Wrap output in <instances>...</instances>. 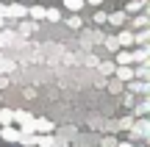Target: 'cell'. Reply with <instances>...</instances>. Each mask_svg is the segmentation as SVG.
<instances>
[{"label":"cell","instance_id":"cell-1","mask_svg":"<svg viewBox=\"0 0 150 147\" xmlns=\"http://www.w3.org/2000/svg\"><path fill=\"white\" fill-rule=\"evenodd\" d=\"M147 133H150V122H147V120L131 122V136H136V139H147Z\"/></svg>","mask_w":150,"mask_h":147},{"label":"cell","instance_id":"cell-2","mask_svg":"<svg viewBox=\"0 0 150 147\" xmlns=\"http://www.w3.org/2000/svg\"><path fill=\"white\" fill-rule=\"evenodd\" d=\"M14 122H20L22 131H33V114L31 111H14Z\"/></svg>","mask_w":150,"mask_h":147},{"label":"cell","instance_id":"cell-3","mask_svg":"<svg viewBox=\"0 0 150 147\" xmlns=\"http://www.w3.org/2000/svg\"><path fill=\"white\" fill-rule=\"evenodd\" d=\"M114 75H117V81H120V83H128V81H134V67H128V64L114 67Z\"/></svg>","mask_w":150,"mask_h":147},{"label":"cell","instance_id":"cell-4","mask_svg":"<svg viewBox=\"0 0 150 147\" xmlns=\"http://www.w3.org/2000/svg\"><path fill=\"white\" fill-rule=\"evenodd\" d=\"M53 122H50V120H45V117H39V120H36V117H33V133H53Z\"/></svg>","mask_w":150,"mask_h":147},{"label":"cell","instance_id":"cell-5","mask_svg":"<svg viewBox=\"0 0 150 147\" xmlns=\"http://www.w3.org/2000/svg\"><path fill=\"white\" fill-rule=\"evenodd\" d=\"M6 17L22 20V17H28V8H25V6H20V3H11V6H6Z\"/></svg>","mask_w":150,"mask_h":147},{"label":"cell","instance_id":"cell-6","mask_svg":"<svg viewBox=\"0 0 150 147\" xmlns=\"http://www.w3.org/2000/svg\"><path fill=\"white\" fill-rule=\"evenodd\" d=\"M17 136H20V131H17L14 125H3V128H0V139H3V142L14 144V142H17Z\"/></svg>","mask_w":150,"mask_h":147},{"label":"cell","instance_id":"cell-7","mask_svg":"<svg viewBox=\"0 0 150 147\" xmlns=\"http://www.w3.org/2000/svg\"><path fill=\"white\" fill-rule=\"evenodd\" d=\"M17 142H20V144H25V147H36V133H33V131H20Z\"/></svg>","mask_w":150,"mask_h":147},{"label":"cell","instance_id":"cell-8","mask_svg":"<svg viewBox=\"0 0 150 147\" xmlns=\"http://www.w3.org/2000/svg\"><path fill=\"white\" fill-rule=\"evenodd\" d=\"M36 144L39 147H53L56 144V136H53V133H36Z\"/></svg>","mask_w":150,"mask_h":147},{"label":"cell","instance_id":"cell-9","mask_svg":"<svg viewBox=\"0 0 150 147\" xmlns=\"http://www.w3.org/2000/svg\"><path fill=\"white\" fill-rule=\"evenodd\" d=\"M147 39H150V31H147V28H142L139 33H134V44H142V47H147Z\"/></svg>","mask_w":150,"mask_h":147},{"label":"cell","instance_id":"cell-10","mask_svg":"<svg viewBox=\"0 0 150 147\" xmlns=\"http://www.w3.org/2000/svg\"><path fill=\"white\" fill-rule=\"evenodd\" d=\"M128 89H131V92H139V94H145L147 92V81H128Z\"/></svg>","mask_w":150,"mask_h":147},{"label":"cell","instance_id":"cell-11","mask_svg":"<svg viewBox=\"0 0 150 147\" xmlns=\"http://www.w3.org/2000/svg\"><path fill=\"white\" fill-rule=\"evenodd\" d=\"M14 122V108H0V125H11Z\"/></svg>","mask_w":150,"mask_h":147},{"label":"cell","instance_id":"cell-12","mask_svg":"<svg viewBox=\"0 0 150 147\" xmlns=\"http://www.w3.org/2000/svg\"><path fill=\"white\" fill-rule=\"evenodd\" d=\"M122 64H134L131 50H117V67H122Z\"/></svg>","mask_w":150,"mask_h":147},{"label":"cell","instance_id":"cell-13","mask_svg":"<svg viewBox=\"0 0 150 147\" xmlns=\"http://www.w3.org/2000/svg\"><path fill=\"white\" fill-rule=\"evenodd\" d=\"M134 75L139 78V81H147V78H150V64L145 61V64H142V67H136V70H134Z\"/></svg>","mask_w":150,"mask_h":147},{"label":"cell","instance_id":"cell-14","mask_svg":"<svg viewBox=\"0 0 150 147\" xmlns=\"http://www.w3.org/2000/svg\"><path fill=\"white\" fill-rule=\"evenodd\" d=\"M145 3H147V0H131V3L125 6V14H136V11H142Z\"/></svg>","mask_w":150,"mask_h":147},{"label":"cell","instance_id":"cell-15","mask_svg":"<svg viewBox=\"0 0 150 147\" xmlns=\"http://www.w3.org/2000/svg\"><path fill=\"white\" fill-rule=\"evenodd\" d=\"M28 17H31V20H45V8L42 6H31V8H28Z\"/></svg>","mask_w":150,"mask_h":147},{"label":"cell","instance_id":"cell-16","mask_svg":"<svg viewBox=\"0 0 150 147\" xmlns=\"http://www.w3.org/2000/svg\"><path fill=\"white\" fill-rule=\"evenodd\" d=\"M117 44H125V47H128V44H134V33H131V31H122V33L117 36Z\"/></svg>","mask_w":150,"mask_h":147},{"label":"cell","instance_id":"cell-17","mask_svg":"<svg viewBox=\"0 0 150 147\" xmlns=\"http://www.w3.org/2000/svg\"><path fill=\"white\" fill-rule=\"evenodd\" d=\"M125 17H128V14H125V11H117V14L106 17V22H111V25H122V22H125Z\"/></svg>","mask_w":150,"mask_h":147},{"label":"cell","instance_id":"cell-18","mask_svg":"<svg viewBox=\"0 0 150 147\" xmlns=\"http://www.w3.org/2000/svg\"><path fill=\"white\" fill-rule=\"evenodd\" d=\"M45 20L59 22V20H61V11H59V8H45Z\"/></svg>","mask_w":150,"mask_h":147},{"label":"cell","instance_id":"cell-19","mask_svg":"<svg viewBox=\"0 0 150 147\" xmlns=\"http://www.w3.org/2000/svg\"><path fill=\"white\" fill-rule=\"evenodd\" d=\"M131 58L139 61V64H145V61H147V47H139L136 53H131Z\"/></svg>","mask_w":150,"mask_h":147},{"label":"cell","instance_id":"cell-20","mask_svg":"<svg viewBox=\"0 0 150 147\" xmlns=\"http://www.w3.org/2000/svg\"><path fill=\"white\" fill-rule=\"evenodd\" d=\"M36 31V22H20V33L22 36H28V33Z\"/></svg>","mask_w":150,"mask_h":147},{"label":"cell","instance_id":"cell-21","mask_svg":"<svg viewBox=\"0 0 150 147\" xmlns=\"http://www.w3.org/2000/svg\"><path fill=\"white\" fill-rule=\"evenodd\" d=\"M64 8H70V11H81V8H83V0H64Z\"/></svg>","mask_w":150,"mask_h":147},{"label":"cell","instance_id":"cell-22","mask_svg":"<svg viewBox=\"0 0 150 147\" xmlns=\"http://www.w3.org/2000/svg\"><path fill=\"white\" fill-rule=\"evenodd\" d=\"M114 67H117V64H111V61H103V64L97 67V70H100L103 75H114Z\"/></svg>","mask_w":150,"mask_h":147},{"label":"cell","instance_id":"cell-23","mask_svg":"<svg viewBox=\"0 0 150 147\" xmlns=\"http://www.w3.org/2000/svg\"><path fill=\"white\" fill-rule=\"evenodd\" d=\"M134 25H136V28H147V25H150V20H147L145 14H139V17L134 20Z\"/></svg>","mask_w":150,"mask_h":147},{"label":"cell","instance_id":"cell-24","mask_svg":"<svg viewBox=\"0 0 150 147\" xmlns=\"http://www.w3.org/2000/svg\"><path fill=\"white\" fill-rule=\"evenodd\" d=\"M147 111H150V103H147V100H142V103L136 106V114L142 117V114H147Z\"/></svg>","mask_w":150,"mask_h":147},{"label":"cell","instance_id":"cell-25","mask_svg":"<svg viewBox=\"0 0 150 147\" xmlns=\"http://www.w3.org/2000/svg\"><path fill=\"white\" fill-rule=\"evenodd\" d=\"M108 92H111V94H120V92H122V83H120V81H111V86H108Z\"/></svg>","mask_w":150,"mask_h":147},{"label":"cell","instance_id":"cell-26","mask_svg":"<svg viewBox=\"0 0 150 147\" xmlns=\"http://www.w3.org/2000/svg\"><path fill=\"white\" fill-rule=\"evenodd\" d=\"M106 47H108V50H120V44H117V36H108V39H106Z\"/></svg>","mask_w":150,"mask_h":147},{"label":"cell","instance_id":"cell-27","mask_svg":"<svg viewBox=\"0 0 150 147\" xmlns=\"http://www.w3.org/2000/svg\"><path fill=\"white\" fill-rule=\"evenodd\" d=\"M67 25H70V28H81L83 22H81V17H70V20H67Z\"/></svg>","mask_w":150,"mask_h":147},{"label":"cell","instance_id":"cell-28","mask_svg":"<svg viewBox=\"0 0 150 147\" xmlns=\"http://www.w3.org/2000/svg\"><path fill=\"white\" fill-rule=\"evenodd\" d=\"M95 22H97V25H106V14H103V11H97V14H95Z\"/></svg>","mask_w":150,"mask_h":147},{"label":"cell","instance_id":"cell-29","mask_svg":"<svg viewBox=\"0 0 150 147\" xmlns=\"http://www.w3.org/2000/svg\"><path fill=\"white\" fill-rule=\"evenodd\" d=\"M11 39H14V36H11V33H0V44H6V42H11Z\"/></svg>","mask_w":150,"mask_h":147},{"label":"cell","instance_id":"cell-30","mask_svg":"<svg viewBox=\"0 0 150 147\" xmlns=\"http://www.w3.org/2000/svg\"><path fill=\"white\" fill-rule=\"evenodd\" d=\"M114 144H117V142H114L111 136H106V139H103V147H114Z\"/></svg>","mask_w":150,"mask_h":147},{"label":"cell","instance_id":"cell-31","mask_svg":"<svg viewBox=\"0 0 150 147\" xmlns=\"http://www.w3.org/2000/svg\"><path fill=\"white\" fill-rule=\"evenodd\" d=\"M6 86H8V78H6V75H0V89H6Z\"/></svg>","mask_w":150,"mask_h":147},{"label":"cell","instance_id":"cell-32","mask_svg":"<svg viewBox=\"0 0 150 147\" xmlns=\"http://www.w3.org/2000/svg\"><path fill=\"white\" fill-rule=\"evenodd\" d=\"M114 147H134V144H131V142H117Z\"/></svg>","mask_w":150,"mask_h":147},{"label":"cell","instance_id":"cell-33","mask_svg":"<svg viewBox=\"0 0 150 147\" xmlns=\"http://www.w3.org/2000/svg\"><path fill=\"white\" fill-rule=\"evenodd\" d=\"M83 3H89V6H100L103 0H83Z\"/></svg>","mask_w":150,"mask_h":147},{"label":"cell","instance_id":"cell-34","mask_svg":"<svg viewBox=\"0 0 150 147\" xmlns=\"http://www.w3.org/2000/svg\"><path fill=\"white\" fill-rule=\"evenodd\" d=\"M0 20H6V6L0 3Z\"/></svg>","mask_w":150,"mask_h":147}]
</instances>
